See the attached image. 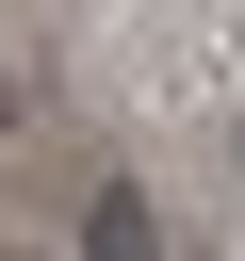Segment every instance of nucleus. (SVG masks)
<instances>
[{"instance_id": "f257e3e1", "label": "nucleus", "mask_w": 245, "mask_h": 261, "mask_svg": "<svg viewBox=\"0 0 245 261\" xmlns=\"http://www.w3.org/2000/svg\"><path fill=\"white\" fill-rule=\"evenodd\" d=\"M16 114H33V98H16V82H0V130H16Z\"/></svg>"}]
</instances>
